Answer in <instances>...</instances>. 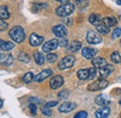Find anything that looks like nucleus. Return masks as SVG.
I'll return each mask as SVG.
<instances>
[{
  "mask_svg": "<svg viewBox=\"0 0 121 118\" xmlns=\"http://www.w3.org/2000/svg\"><path fill=\"white\" fill-rule=\"evenodd\" d=\"M75 1H76V3H78V4H81V3H82L84 0H75Z\"/></svg>",
  "mask_w": 121,
  "mask_h": 118,
  "instance_id": "nucleus-41",
  "label": "nucleus"
},
{
  "mask_svg": "<svg viewBox=\"0 0 121 118\" xmlns=\"http://www.w3.org/2000/svg\"><path fill=\"white\" fill-rule=\"evenodd\" d=\"M111 60L114 63H121V56L117 51H115L111 54Z\"/></svg>",
  "mask_w": 121,
  "mask_h": 118,
  "instance_id": "nucleus-25",
  "label": "nucleus"
},
{
  "mask_svg": "<svg viewBox=\"0 0 121 118\" xmlns=\"http://www.w3.org/2000/svg\"><path fill=\"white\" fill-rule=\"evenodd\" d=\"M120 118H121V114H120Z\"/></svg>",
  "mask_w": 121,
  "mask_h": 118,
  "instance_id": "nucleus-48",
  "label": "nucleus"
},
{
  "mask_svg": "<svg viewBox=\"0 0 121 118\" xmlns=\"http://www.w3.org/2000/svg\"><path fill=\"white\" fill-rule=\"evenodd\" d=\"M56 1H58V2H64V1H66V0H56Z\"/></svg>",
  "mask_w": 121,
  "mask_h": 118,
  "instance_id": "nucleus-43",
  "label": "nucleus"
},
{
  "mask_svg": "<svg viewBox=\"0 0 121 118\" xmlns=\"http://www.w3.org/2000/svg\"><path fill=\"white\" fill-rule=\"evenodd\" d=\"M103 23L110 28V27L115 26L117 23V19L115 17H105L103 19Z\"/></svg>",
  "mask_w": 121,
  "mask_h": 118,
  "instance_id": "nucleus-19",
  "label": "nucleus"
},
{
  "mask_svg": "<svg viewBox=\"0 0 121 118\" xmlns=\"http://www.w3.org/2000/svg\"><path fill=\"white\" fill-rule=\"evenodd\" d=\"M92 64L95 68H103L104 66H105L106 64V60L104 58H101V57H97V58H93L92 59Z\"/></svg>",
  "mask_w": 121,
  "mask_h": 118,
  "instance_id": "nucleus-17",
  "label": "nucleus"
},
{
  "mask_svg": "<svg viewBox=\"0 0 121 118\" xmlns=\"http://www.w3.org/2000/svg\"><path fill=\"white\" fill-rule=\"evenodd\" d=\"M76 62V58L72 55H69V56H66L64 57L63 59H61L59 64H58V68L60 70H65V69H69L71 68Z\"/></svg>",
  "mask_w": 121,
  "mask_h": 118,
  "instance_id": "nucleus-3",
  "label": "nucleus"
},
{
  "mask_svg": "<svg viewBox=\"0 0 121 118\" xmlns=\"http://www.w3.org/2000/svg\"><path fill=\"white\" fill-rule=\"evenodd\" d=\"M51 74H52V71L50 69H45L42 72H40L37 75H35L34 80L37 83H40V82L44 81L45 79H47L48 77H49Z\"/></svg>",
  "mask_w": 121,
  "mask_h": 118,
  "instance_id": "nucleus-10",
  "label": "nucleus"
},
{
  "mask_svg": "<svg viewBox=\"0 0 121 118\" xmlns=\"http://www.w3.org/2000/svg\"><path fill=\"white\" fill-rule=\"evenodd\" d=\"M77 77L80 80H87L90 77V69H81L77 72Z\"/></svg>",
  "mask_w": 121,
  "mask_h": 118,
  "instance_id": "nucleus-21",
  "label": "nucleus"
},
{
  "mask_svg": "<svg viewBox=\"0 0 121 118\" xmlns=\"http://www.w3.org/2000/svg\"><path fill=\"white\" fill-rule=\"evenodd\" d=\"M56 105H58V101H49V102L46 103V106L48 107V108L54 107V106H56Z\"/></svg>",
  "mask_w": 121,
  "mask_h": 118,
  "instance_id": "nucleus-39",
  "label": "nucleus"
},
{
  "mask_svg": "<svg viewBox=\"0 0 121 118\" xmlns=\"http://www.w3.org/2000/svg\"><path fill=\"white\" fill-rule=\"evenodd\" d=\"M47 59H48V62H54L57 58H58V56L56 55V54H53V53H48V55H47Z\"/></svg>",
  "mask_w": 121,
  "mask_h": 118,
  "instance_id": "nucleus-31",
  "label": "nucleus"
},
{
  "mask_svg": "<svg viewBox=\"0 0 121 118\" xmlns=\"http://www.w3.org/2000/svg\"><path fill=\"white\" fill-rule=\"evenodd\" d=\"M69 95H70L69 90L65 89V90L60 91V93H59V95H58V97L60 98V100H65V99H67V98L69 97Z\"/></svg>",
  "mask_w": 121,
  "mask_h": 118,
  "instance_id": "nucleus-29",
  "label": "nucleus"
},
{
  "mask_svg": "<svg viewBox=\"0 0 121 118\" xmlns=\"http://www.w3.org/2000/svg\"><path fill=\"white\" fill-rule=\"evenodd\" d=\"M0 15H1V19H3V20H6V19L9 18V13L8 11L7 7H4V6L1 7V8H0Z\"/></svg>",
  "mask_w": 121,
  "mask_h": 118,
  "instance_id": "nucleus-26",
  "label": "nucleus"
},
{
  "mask_svg": "<svg viewBox=\"0 0 121 118\" xmlns=\"http://www.w3.org/2000/svg\"><path fill=\"white\" fill-rule=\"evenodd\" d=\"M29 102H30V103H35V104H36V105H38V104L43 103L44 101H43L42 100H39L38 98H34V97H32V98L29 99Z\"/></svg>",
  "mask_w": 121,
  "mask_h": 118,
  "instance_id": "nucleus-33",
  "label": "nucleus"
},
{
  "mask_svg": "<svg viewBox=\"0 0 121 118\" xmlns=\"http://www.w3.org/2000/svg\"><path fill=\"white\" fill-rule=\"evenodd\" d=\"M96 76H97L96 69H95V68H91V69H90V77H89V79L93 80L94 78H96Z\"/></svg>",
  "mask_w": 121,
  "mask_h": 118,
  "instance_id": "nucleus-34",
  "label": "nucleus"
},
{
  "mask_svg": "<svg viewBox=\"0 0 121 118\" xmlns=\"http://www.w3.org/2000/svg\"><path fill=\"white\" fill-rule=\"evenodd\" d=\"M95 103L99 106H102V107H105L108 106L109 104L111 103V101L109 99V97L105 95V94H100L96 97L95 99Z\"/></svg>",
  "mask_w": 121,
  "mask_h": 118,
  "instance_id": "nucleus-7",
  "label": "nucleus"
},
{
  "mask_svg": "<svg viewBox=\"0 0 121 118\" xmlns=\"http://www.w3.org/2000/svg\"><path fill=\"white\" fill-rule=\"evenodd\" d=\"M29 109H30L31 113H32L33 114H36V104L30 103V105H29Z\"/></svg>",
  "mask_w": 121,
  "mask_h": 118,
  "instance_id": "nucleus-37",
  "label": "nucleus"
},
{
  "mask_svg": "<svg viewBox=\"0 0 121 118\" xmlns=\"http://www.w3.org/2000/svg\"><path fill=\"white\" fill-rule=\"evenodd\" d=\"M97 54V50L91 47H84L82 49V55L87 59H91L94 58V56Z\"/></svg>",
  "mask_w": 121,
  "mask_h": 118,
  "instance_id": "nucleus-15",
  "label": "nucleus"
},
{
  "mask_svg": "<svg viewBox=\"0 0 121 118\" xmlns=\"http://www.w3.org/2000/svg\"><path fill=\"white\" fill-rule=\"evenodd\" d=\"M48 5L47 4H35V8H38V9H41V8H47Z\"/></svg>",
  "mask_w": 121,
  "mask_h": 118,
  "instance_id": "nucleus-40",
  "label": "nucleus"
},
{
  "mask_svg": "<svg viewBox=\"0 0 121 118\" xmlns=\"http://www.w3.org/2000/svg\"><path fill=\"white\" fill-rule=\"evenodd\" d=\"M18 59H19V60H21L22 62H29V60H30L29 56L24 52H21L19 54V56H18Z\"/></svg>",
  "mask_w": 121,
  "mask_h": 118,
  "instance_id": "nucleus-27",
  "label": "nucleus"
},
{
  "mask_svg": "<svg viewBox=\"0 0 121 118\" xmlns=\"http://www.w3.org/2000/svg\"><path fill=\"white\" fill-rule=\"evenodd\" d=\"M43 41H44V37L40 36L36 34H32L30 35V38H29V42H30L31 46H40L43 43Z\"/></svg>",
  "mask_w": 121,
  "mask_h": 118,
  "instance_id": "nucleus-13",
  "label": "nucleus"
},
{
  "mask_svg": "<svg viewBox=\"0 0 121 118\" xmlns=\"http://www.w3.org/2000/svg\"><path fill=\"white\" fill-rule=\"evenodd\" d=\"M35 79V76H34V74L33 73H27V74H24L23 76V82L24 83H30L31 81H33Z\"/></svg>",
  "mask_w": 121,
  "mask_h": 118,
  "instance_id": "nucleus-28",
  "label": "nucleus"
},
{
  "mask_svg": "<svg viewBox=\"0 0 121 118\" xmlns=\"http://www.w3.org/2000/svg\"><path fill=\"white\" fill-rule=\"evenodd\" d=\"M0 47H1V50H3V51H9L14 47V44L11 42L1 40L0 41Z\"/></svg>",
  "mask_w": 121,
  "mask_h": 118,
  "instance_id": "nucleus-20",
  "label": "nucleus"
},
{
  "mask_svg": "<svg viewBox=\"0 0 121 118\" xmlns=\"http://www.w3.org/2000/svg\"><path fill=\"white\" fill-rule=\"evenodd\" d=\"M9 35L16 43H22L25 39V33L21 26H14L9 31Z\"/></svg>",
  "mask_w": 121,
  "mask_h": 118,
  "instance_id": "nucleus-1",
  "label": "nucleus"
},
{
  "mask_svg": "<svg viewBox=\"0 0 121 118\" xmlns=\"http://www.w3.org/2000/svg\"><path fill=\"white\" fill-rule=\"evenodd\" d=\"M88 117V113L85 111H81L78 112L77 114H76V115L74 116V118H87Z\"/></svg>",
  "mask_w": 121,
  "mask_h": 118,
  "instance_id": "nucleus-32",
  "label": "nucleus"
},
{
  "mask_svg": "<svg viewBox=\"0 0 121 118\" xmlns=\"http://www.w3.org/2000/svg\"><path fill=\"white\" fill-rule=\"evenodd\" d=\"M109 85L108 81L105 79H100L98 81H95L94 83H91L88 86V90L90 91H97V90H102L107 88V86Z\"/></svg>",
  "mask_w": 121,
  "mask_h": 118,
  "instance_id": "nucleus-4",
  "label": "nucleus"
},
{
  "mask_svg": "<svg viewBox=\"0 0 121 118\" xmlns=\"http://www.w3.org/2000/svg\"><path fill=\"white\" fill-rule=\"evenodd\" d=\"M110 108L108 106H105V107H102L100 108L99 110L96 111L95 113V117L96 118H107L110 114Z\"/></svg>",
  "mask_w": 121,
  "mask_h": 118,
  "instance_id": "nucleus-14",
  "label": "nucleus"
},
{
  "mask_svg": "<svg viewBox=\"0 0 121 118\" xmlns=\"http://www.w3.org/2000/svg\"><path fill=\"white\" fill-rule=\"evenodd\" d=\"M114 71V66L111 64H106L103 68L100 69V78L104 79L105 77H108Z\"/></svg>",
  "mask_w": 121,
  "mask_h": 118,
  "instance_id": "nucleus-11",
  "label": "nucleus"
},
{
  "mask_svg": "<svg viewBox=\"0 0 121 118\" xmlns=\"http://www.w3.org/2000/svg\"><path fill=\"white\" fill-rule=\"evenodd\" d=\"M63 84V78L60 75H55L53 77H51L50 81H49V86L52 89H57L60 87L62 86Z\"/></svg>",
  "mask_w": 121,
  "mask_h": 118,
  "instance_id": "nucleus-8",
  "label": "nucleus"
},
{
  "mask_svg": "<svg viewBox=\"0 0 121 118\" xmlns=\"http://www.w3.org/2000/svg\"><path fill=\"white\" fill-rule=\"evenodd\" d=\"M7 29H8V23L3 19H1V21H0V30L1 31H5V30Z\"/></svg>",
  "mask_w": 121,
  "mask_h": 118,
  "instance_id": "nucleus-36",
  "label": "nucleus"
},
{
  "mask_svg": "<svg viewBox=\"0 0 121 118\" xmlns=\"http://www.w3.org/2000/svg\"><path fill=\"white\" fill-rule=\"evenodd\" d=\"M60 46V42L57 39H51L42 46V50L44 52H50L52 50H55Z\"/></svg>",
  "mask_w": 121,
  "mask_h": 118,
  "instance_id": "nucleus-6",
  "label": "nucleus"
},
{
  "mask_svg": "<svg viewBox=\"0 0 121 118\" xmlns=\"http://www.w3.org/2000/svg\"><path fill=\"white\" fill-rule=\"evenodd\" d=\"M96 31H98L100 34H107L108 33H109V27H107L106 25H104V23H101V24H99L98 26H96Z\"/></svg>",
  "mask_w": 121,
  "mask_h": 118,
  "instance_id": "nucleus-24",
  "label": "nucleus"
},
{
  "mask_svg": "<svg viewBox=\"0 0 121 118\" xmlns=\"http://www.w3.org/2000/svg\"><path fill=\"white\" fill-rule=\"evenodd\" d=\"M3 106V100H1V107Z\"/></svg>",
  "mask_w": 121,
  "mask_h": 118,
  "instance_id": "nucleus-44",
  "label": "nucleus"
},
{
  "mask_svg": "<svg viewBox=\"0 0 121 118\" xmlns=\"http://www.w3.org/2000/svg\"><path fill=\"white\" fill-rule=\"evenodd\" d=\"M74 10H75V5L70 2H67V3H64L63 5L60 6L59 8H57L55 12L60 17H66V16L72 14Z\"/></svg>",
  "mask_w": 121,
  "mask_h": 118,
  "instance_id": "nucleus-2",
  "label": "nucleus"
},
{
  "mask_svg": "<svg viewBox=\"0 0 121 118\" xmlns=\"http://www.w3.org/2000/svg\"><path fill=\"white\" fill-rule=\"evenodd\" d=\"M34 58H35V62L38 64V65H42L45 61V57L43 55V53L39 52V51H36L34 53Z\"/></svg>",
  "mask_w": 121,
  "mask_h": 118,
  "instance_id": "nucleus-22",
  "label": "nucleus"
},
{
  "mask_svg": "<svg viewBox=\"0 0 121 118\" xmlns=\"http://www.w3.org/2000/svg\"><path fill=\"white\" fill-rule=\"evenodd\" d=\"M120 21H121V16H120Z\"/></svg>",
  "mask_w": 121,
  "mask_h": 118,
  "instance_id": "nucleus-46",
  "label": "nucleus"
},
{
  "mask_svg": "<svg viewBox=\"0 0 121 118\" xmlns=\"http://www.w3.org/2000/svg\"><path fill=\"white\" fill-rule=\"evenodd\" d=\"M52 32L57 37H60V38L65 37L67 35V30L64 27V25H61V24L54 26L52 29Z\"/></svg>",
  "mask_w": 121,
  "mask_h": 118,
  "instance_id": "nucleus-9",
  "label": "nucleus"
},
{
  "mask_svg": "<svg viewBox=\"0 0 121 118\" xmlns=\"http://www.w3.org/2000/svg\"><path fill=\"white\" fill-rule=\"evenodd\" d=\"M41 112H42L45 115H51V114H52L51 110H49V108L47 107V106H44V107L41 108Z\"/></svg>",
  "mask_w": 121,
  "mask_h": 118,
  "instance_id": "nucleus-35",
  "label": "nucleus"
},
{
  "mask_svg": "<svg viewBox=\"0 0 121 118\" xmlns=\"http://www.w3.org/2000/svg\"><path fill=\"white\" fill-rule=\"evenodd\" d=\"M117 5H121V0H117Z\"/></svg>",
  "mask_w": 121,
  "mask_h": 118,
  "instance_id": "nucleus-42",
  "label": "nucleus"
},
{
  "mask_svg": "<svg viewBox=\"0 0 121 118\" xmlns=\"http://www.w3.org/2000/svg\"><path fill=\"white\" fill-rule=\"evenodd\" d=\"M13 62V56L11 54H1V63L5 66H9Z\"/></svg>",
  "mask_w": 121,
  "mask_h": 118,
  "instance_id": "nucleus-16",
  "label": "nucleus"
},
{
  "mask_svg": "<svg viewBox=\"0 0 121 118\" xmlns=\"http://www.w3.org/2000/svg\"><path fill=\"white\" fill-rule=\"evenodd\" d=\"M82 47V43L79 42V41H73L70 46H69V49L72 51V52H76L78 51L80 48Z\"/></svg>",
  "mask_w": 121,
  "mask_h": 118,
  "instance_id": "nucleus-23",
  "label": "nucleus"
},
{
  "mask_svg": "<svg viewBox=\"0 0 121 118\" xmlns=\"http://www.w3.org/2000/svg\"><path fill=\"white\" fill-rule=\"evenodd\" d=\"M119 104H120V105H121V100H120V101H119Z\"/></svg>",
  "mask_w": 121,
  "mask_h": 118,
  "instance_id": "nucleus-45",
  "label": "nucleus"
},
{
  "mask_svg": "<svg viewBox=\"0 0 121 118\" xmlns=\"http://www.w3.org/2000/svg\"><path fill=\"white\" fill-rule=\"evenodd\" d=\"M67 44H68V40H67V38L62 37L61 40H60V46H62V47H64V46H67Z\"/></svg>",
  "mask_w": 121,
  "mask_h": 118,
  "instance_id": "nucleus-38",
  "label": "nucleus"
},
{
  "mask_svg": "<svg viewBox=\"0 0 121 118\" xmlns=\"http://www.w3.org/2000/svg\"><path fill=\"white\" fill-rule=\"evenodd\" d=\"M120 46H121V41H120Z\"/></svg>",
  "mask_w": 121,
  "mask_h": 118,
  "instance_id": "nucleus-47",
  "label": "nucleus"
},
{
  "mask_svg": "<svg viewBox=\"0 0 121 118\" xmlns=\"http://www.w3.org/2000/svg\"><path fill=\"white\" fill-rule=\"evenodd\" d=\"M76 108V104L75 102H64L59 107V112L60 113H69L72 112Z\"/></svg>",
  "mask_w": 121,
  "mask_h": 118,
  "instance_id": "nucleus-12",
  "label": "nucleus"
},
{
  "mask_svg": "<svg viewBox=\"0 0 121 118\" xmlns=\"http://www.w3.org/2000/svg\"><path fill=\"white\" fill-rule=\"evenodd\" d=\"M102 36L95 31H89L87 34V41L92 45L102 43Z\"/></svg>",
  "mask_w": 121,
  "mask_h": 118,
  "instance_id": "nucleus-5",
  "label": "nucleus"
},
{
  "mask_svg": "<svg viewBox=\"0 0 121 118\" xmlns=\"http://www.w3.org/2000/svg\"><path fill=\"white\" fill-rule=\"evenodd\" d=\"M120 35H121V28L120 27L116 28V29L113 31V33H112V38H114V39L118 38Z\"/></svg>",
  "mask_w": 121,
  "mask_h": 118,
  "instance_id": "nucleus-30",
  "label": "nucleus"
},
{
  "mask_svg": "<svg viewBox=\"0 0 121 118\" xmlns=\"http://www.w3.org/2000/svg\"><path fill=\"white\" fill-rule=\"evenodd\" d=\"M89 21L91 22L92 25H95V26H98L102 21H103V19L101 17V15L99 14H91L89 18Z\"/></svg>",
  "mask_w": 121,
  "mask_h": 118,
  "instance_id": "nucleus-18",
  "label": "nucleus"
}]
</instances>
